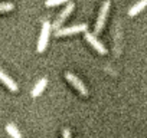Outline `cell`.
I'll use <instances>...</instances> for the list:
<instances>
[{
    "mask_svg": "<svg viewBox=\"0 0 147 138\" xmlns=\"http://www.w3.org/2000/svg\"><path fill=\"white\" fill-rule=\"evenodd\" d=\"M51 30H52L51 23H49V22H43V25H42V32H40V36H39V40H38V48H36L39 53H42V52L46 49L48 42H49V36H51Z\"/></svg>",
    "mask_w": 147,
    "mask_h": 138,
    "instance_id": "cell-1",
    "label": "cell"
},
{
    "mask_svg": "<svg viewBox=\"0 0 147 138\" xmlns=\"http://www.w3.org/2000/svg\"><path fill=\"white\" fill-rule=\"evenodd\" d=\"M110 6H111V2H110V0H105V2L102 3L101 10H100V15H98V19H97V23H95L94 35L101 33V30H102V27H104V23H105V20H107V15H108Z\"/></svg>",
    "mask_w": 147,
    "mask_h": 138,
    "instance_id": "cell-2",
    "label": "cell"
},
{
    "mask_svg": "<svg viewBox=\"0 0 147 138\" xmlns=\"http://www.w3.org/2000/svg\"><path fill=\"white\" fill-rule=\"evenodd\" d=\"M88 30V25L81 23V25H75L71 27H61L58 30H55V36L56 38H62V36H69V35H75V33H84Z\"/></svg>",
    "mask_w": 147,
    "mask_h": 138,
    "instance_id": "cell-3",
    "label": "cell"
},
{
    "mask_svg": "<svg viewBox=\"0 0 147 138\" xmlns=\"http://www.w3.org/2000/svg\"><path fill=\"white\" fill-rule=\"evenodd\" d=\"M65 78H66V81L74 86V88H75L82 96H88V89H87V86L84 85V82L78 78V76H75V75H74V74H71V72H66L65 74Z\"/></svg>",
    "mask_w": 147,
    "mask_h": 138,
    "instance_id": "cell-4",
    "label": "cell"
},
{
    "mask_svg": "<svg viewBox=\"0 0 147 138\" xmlns=\"http://www.w3.org/2000/svg\"><path fill=\"white\" fill-rule=\"evenodd\" d=\"M74 7H75V5H74V3H68L66 5V7L59 13V16L56 17V20L51 25V27L53 29V30H58V29H61V26L63 25V22L66 20V17L72 13V10H74Z\"/></svg>",
    "mask_w": 147,
    "mask_h": 138,
    "instance_id": "cell-5",
    "label": "cell"
},
{
    "mask_svg": "<svg viewBox=\"0 0 147 138\" xmlns=\"http://www.w3.org/2000/svg\"><path fill=\"white\" fill-rule=\"evenodd\" d=\"M84 36H85V40H87V42H88V43H90V45H91L98 53H101V55H105V53H107V49H105L104 45L97 39L95 35H92V33H90V32L87 30V32H84Z\"/></svg>",
    "mask_w": 147,
    "mask_h": 138,
    "instance_id": "cell-6",
    "label": "cell"
},
{
    "mask_svg": "<svg viewBox=\"0 0 147 138\" xmlns=\"http://www.w3.org/2000/svg\"><path fill=\"white\" fill-rule=\"evenodd\" d=\"M0 81H2L12 92H18V89H19V86H18V84L7 75V74H5L3 71H2V69H0Z\"/></svg>",
    "mask_w": 147,
    "mask_h": 138,
    "instance_id": "cell-7",
    "label": "cell"
},
{
    "mask_svg": "<svg viewBox=\"0 0 147 138\" xmlns=\"http://www.w3.org/2000/svg\"><path fill=\"white\" fill-rule=\"evenodd\" d=\"M46 84H48V79L46 78H42L35 86H33V89H32V96L33 98H36V96H39L43 91H45V88H46Z\"/></svg>",
    "mask_w": 147,
    "mask_h": 138,
    "instance_id": "cell-8",
    "label": "cell"
},
{
    "mask_svg": "<svg viewBox=\"0 0 147 138\" xmlns=\"http://www.w3.org/2000/svg\"><path fill=\"white\" fill-rule=\"evenodd\" d=\"M146 6H147V0H140V2H137L134 6L130 7V10H128V16H136V15H138Z\"/></svg>",
    "mask_w": 147,
    "mask_h": 138,
    "instance_id": "cell-9",
    "label": "cell"
},
{
    "mask_svg": "<svg viewBox=\"0 0 147 138\" xmlns=\"http://www.w3.org/2000/svg\"><path fill=\"white\" fill-rule=\"evenodd\" d=\"M6 131H7V134L12 138H22V134H20V131L18 129V127L15 124H7L6 125Z\"/></svg>",
    "mask_w": 147,
    "mask_h": 138,
    "instance_id": "cell-10",
    "label": "cell"
},
{
    "mask_svg": "<svg viewBox=\"0 0 147 138\" xmlns=\"http://www.w3.org/2000/svg\"><path fill=\"white\" fill-rule=\"evenodd\" d=\"M13 9H15L13 3H0V13L10 12V10H13Z\"/></svg>",
    "mask_w": 147,
    "mask_h": 138,
    "instance_id": "cell-11",
    "label": "cell"
},
{
    "mask_svg": "<svg viewBox=\"0 0 147 138\" xmlns=\"http://www.w3.org/2000/svg\"><path fill=\"white\" fill-rule=\"evenodd\" d=\"M66 2H69V0H46L45 5H46V7H52V6H58V5H62Z\"/></svg>",
    "mask_w": 147,
    "mask_h": 138,
    "instance_id": "cell-12",
    "label": "cell"
},
{
    "mask_svg": "<svg viewBox=\"0 0 147 138\" xmlns=\"http://www.w3.org/2000/svg\"><path fill=\"white\" fill-rule=\"evenodd\" d=\"M62 138H71V131H69L68 128H65V129L62 131Z\"/></svg>",
    "mask_w": 147,
    "mask_h": 138,
    "instance_id": "cell-13",
    "label": "cell"
}]
</instances>
